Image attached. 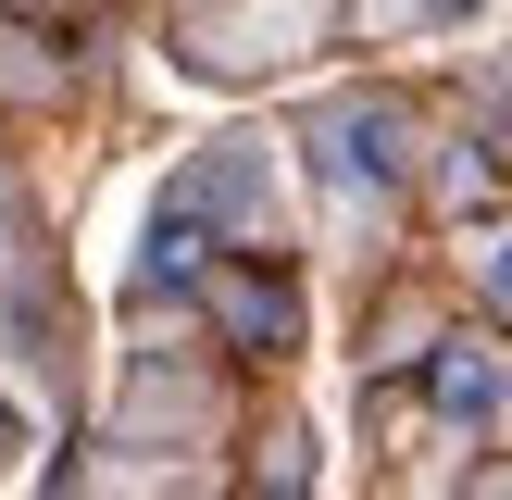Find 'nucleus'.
<instances>
[{"label": "nucleus", "instance_id": "f257e3e1", "mask_svg": "<svg viewBox=\"0 0 512 500\" xmlns=\"http://www.w3.org/2000/svg\"><path fill=\"white\" fill-rule=\"evenodd\" d=\"M313 163L338 200H388L400 175H413V125L388 113V100H338V113L313 125Z\"/></svg>", "mask_w": 512, "mask_h": 500}, {"label": "nucleus", "instance_id": "f03ea898", "mask_svg": "<svg viewBox=\"0 0 512 500\" xmlns=\"http://www.w3.org/2000/svg\"><path fill=\"white\" fill-rule=\"evenodd\" d=\"M425 400H438L450 425H488V413H500V350L438 338V350H425Z\"/></svg>", "mask_w": 512, "mask_h": 500}, {"label": "nucleus", "instance_id": "7ed1b4c3", "mask_svg": "<svg viewBox=\"0 0 512 500\" xmlns=\"http://www.w3.org/2000/svg\"><path fill=\"white\" fill-rule=\"evenodd\" d=\"M200 263H213V213H200V200L175 188L163 213H150V288H188Z\"/></svg>", "mask_w": 512, "mask_h": 500}, {"label": "nucleus", "instance_id": "20e7f679", "mask_svg": "<svg viewBox=\"0 0 512 500\" xmlns=\"http://www.w3.org/2000/svg\"><path fill=\"white\" fill-rule=\"evenodd\" d=\"M225 325L263 338V350H288V338H300V300L275 288V275H225Z\"/></svg>", "mask_w": 512, "mask_h": 500}, {"label": "nucleus", "instance_id": "39448f33", "mask_svg": "<svg viewBox=\"0 0 512 500\" xmlns=\"http://www.w3.org/2000/svg\"><path fill=\"white\" fill-rule=\"evenodd\" d=\"M475 288H488V313H512V225L475 238Z\"/></svg>", "mask_w": 512, "mask_h": 500}, {"label": "nucleus", "instance_id": "423d86ee", "mask_svg": "<svg viewBox=\"0 0 512 500\" xmlns=\"http://www.w3.org/2000/svg\"><path fill=\"white\" fill-rule=\"evenodd\" d=\"M413 13H425V25H463V13H488V0H413Z\"/></svg>", "mask_w": 512, "mask_h": 500}, {"label": "nucleus", "instance_id": "0eeeda50", "mask_svg": "<svg viewBox=\"0 0 512 500\" xmlns=\"http://www.w3.org/2000/svg\"><path fill=\"white\" fill-rule=\"evenodd\" d=\"M500 413H512V388H500Z\"/></svg>", "mask_w": 512, "mask_h": 500}]
</instances>
